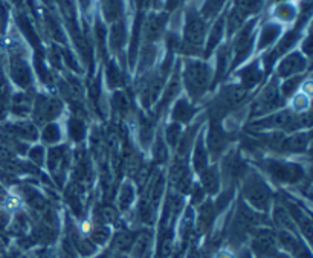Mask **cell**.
<instances>
[{
	"label": "cell",
	"mask_w": 313,
	"mask_h": 258,
	"mask_svg": "<svg viewBox=\"0 0 313 258\" xmlns=\"http://www.w3.org/2000/svg\"><path fill=\"white\" fill-rule=\"evenodd\" d=\"M244 197L247 202L261 211L267 209L269 200H270V191L266 186L264 180L257 174V173H249L247 177L244 179V186H243Z\"/></svg>",
	"instance_id": "cell-2"
},
{
	"label": "cell",
	"mask_w": 313,
	"mask_h": 258,
	"mask_svg": "<svg viewBox=\"0 0 313 258\" xmlns=\"http://www.w3.org/2000/svg\"><path fill=\"white\" fill-rule=\"evenodd\" d=\"M223 33H225V20L220 19L215 26L212 28L211 34H209V39H208V52H211L220 42V39L223 37Z\"/></svg>",
	"instance_id": "cell-20"
},
{
	"label": "cell",
	"mask_w": 313,
	"mask_h": 258,
	"mask_svg": "<svg viewBox=\"0 0 313 258\" xmlns=\"http://www.w3.org/2000/svg\"><path fill=\"white\" fill-rule=\"evenodd\" d=\"M292 98V110L293 113H305L308 110V106H310V96L302 93L301 90H298L295 95L290 96Z\"/></svg>",
	"instance_id": "cell-17"
},
{
	"label": "cell",
	"mask_w": 313,
	"mask_h": 258,
	"mask_svg": "<svg viewBox=\"0 0 313 258\" xmlns=\"http://www.w3.org/2000/svg\"><path fill=\"white\" fill-rule=\"evenodd\" d=\"M215 258H234V255L229 249H222V250L217 252Z\"/></svg>",
	"instance_id": "cell-28"
},
{
	"label": "cell",
	"mask_w": 313,
	"mask_h": 258,
	"mask_svg": "<svg viewBox=\"0 0 313 258\" xmlns=\"http://www.w3.org/2000/svg\"><path fill=\"white\" fill-rule=\"evenodd\" d=\"M107 80H109V83H110V86H119V83H121V72H119V69L116 68V66H113V64H110L109 66V69H107Z\"/></svg>",
	"instance_id": "cell-26"
},
{
	"label": "cell",
	"mask_w": 313,
	"mask_h": 258,
	"mask_svg": "<svg viewBox=\"0 0 313 258\" xmlns=\"http://www.w3.org/2000/svg\"><path fill=\"white\" fill-rule=\"evenodd\" d=\"M214 217H215V208L212 206V203H205L200 208V212H199V220H197L199 229L200 231H206L211 226Z\"/></svg>",
	"instance_id": "cell-15"
},
{
	"label": "cell",
	"mask_w": 313,
	"mask_h": 258,
	"mask_svg": "<svg viewBox=\"0 0 313 258\" xmlns=\"http://www.w3.org/2000/svg\"><path fill=\"white\" fill-rule=\"evenodd\" d=\"M305 68H307V60L304 58V55L301 52H292L281 60L276 71H278V77L292 78L302 74Z\"/></svg>",
	"instance_id": "cell-6"
},
{
	"label": "cell",
	"mask_w": 313,
	"mask_h": 258,
	"mask_svg": "<svg viewBox=\"0 0 313 258\" xmlns=\"http://www.w3.org/2000/svg\"><path fill=\"white\" fill-rule=\"evenodd\" d=\"M225 5V0H206V4H205V16L206 17H214L217 16V13L222 10V7Z\"/></svg>",
	"instance_id": "cell-24"
},
{
	"label": "cell",
	"mask_w": 313,
	"mask_h": 258,
	"mask_svg": "<svg viewBox=\"0 0 313 258\" xmlns=\"http://www.w3.org/2000/svg\"><path fill=\"white\" fill-rule=\"evenodd\" d=\"M283 104V96L279 93V89L276 84H269L264 87V90L260 93V96L255 101L254 106V115L261 116V115H267L270 112H273L275 109H278Z\"/></svg>",
	"instance_id": "cell-3"
},
{
	"label": "cell",
	"mask_w": 313,
	"mask_h": 258,
	"mask_svg": "<svg viewBox=\"0 0 313 258\" xmlns=\"http://www.w3.org/2000/svg\"><path fill=\"white\" fill-rule=\"evenodd\" d=\"M179 139H180V124L173 122V124L168 125V128H167V132H165V141H167L171 147H174V145H177Z\"/></svg>",
	"instance_id": "cell-23"
},
{
	"label": "cell",
	"mask_w": 313,
	"mask_h": 258,
	"mask_svg": "<svg viewBox=\"0 0 313 258\" xmlns=\"http://www.w3.org/2000/svg\"><path fill=\"white\" fill-rule=\"evenodd\" d=\"M183 81L190 92V96L199 100L205 93L211 81V69L200 61H190L183 72Z\"/></svg>",
	"instance_id": "cell-1"
},
{
	"label": "cell",
	"mask_w": 313,
	"mask_h": 258,
	"mask_svg": "<svg viewBox=\"0 0 313 258\" xmlns=\"http://www.w3.org/2000/svg\"><path fill=\"white\" fill-rule=\"evenodd\" d=\"M68 130H69V135L72 136L74 141H81L84 138V133H86V127H84V122L81 121V118H72L68 124Z\"/></svg>",
	"instance_id": "cell-21"
},
{
	"label": "cell",
	"mask_w": 313,
	"mask_h": 258,
	"mask_svg": "<svg viewBox=\"0 0 313 258\" xmlns=\"http://www.w3.org/2000/svg\"><path fill=\"white\" fill-rule=\"evenodd\" d=\"M29 157L33 162L42 165L45 162V148L42 145H37V147H33L31 151H29Z\"/></svg>",
	"instance_id": "cell-27"
},
{
	"label": "cell",
	"mask_w": 313,
	"mask_h": 258,
	"mask_svg": "<svg viewBox=\"0 0 313 258\" xmlns=\"http://www.w3.org/2000/svg\"><path fill=\"white\" fill-rule=\"evenodd\" d=\"M196 144H197V145H196V150H194L193 164H194V168L202 173L203 170L208 168V167H206V154H208V153H206V150H205V145H203V139H202V138H199Z\"/></svg>",
	"instance_id": "cell-16"
},
{
	"label": "cell",
	"mask_w": 313,
	"mask_h": 258,
	"mask_svg": "<svg viewBox=\"0 0 313 258\" xmlns=\"http://www.w3.org/2000/svg\"><path fill=\"white\" fill-rule=\"evenodd\" d=\"M113 258H126V256H122V255H115Z\"/></svg>",
	"instance_id": "cell-30"
},
{
	"label": "cell",
	"mask_w": 313,
	"mask_h": 258,
	"mask_svg": "<svg viewBox=\"0 0 313 258\" xmlns=\"http://www.w3.org/2000/svg\"><path fill=\"white\" fill-rule=\"evenodd\" d=\"M301 81H302V78H301L299 75H298V77L287 78V80L283 83L281 89H279L281 96H283V98H290L292 95H295V93L298 92L299 86H301Z\"/></svg>",
	"instance_id": "cell-19"
},
{
	"label": "cell",
	"mask_w": 313,
	"mask_h": 258,
	"mask_svg": "<svg viewBox=\"0 0 313 258\" xmlns=\"http://www.w3.org/2000/svg\"><path fill=\"white\" fill-rule=\"evenodd\" d=\"M266 171L272 176L276 182H298L301 180L302 171L299 167L281 162V160H267Z\"/></svg>",
	"instance_id": "cell-4"
},
{
	"label": "cell",
	"mask_w": 313,
	"mask_h": 258,
	"mask_svg": "<svg viewBox=\"0 0 313 258\" xmlns=\"http://www.w3.org/2000/svg\"><path fill=\"white\" fill-rule=\"evenodd\" d=\"M281 34V25H278L276 22H269L263 26L260 36H258V43H257V49L263 51L267 49L269 46L275 45V42L278 40Z\"/></svg>",
	"instance_id": "cell-9"
},
{
	"label": "cell",
	"mask_w": 313,
	"mask_h": 258,
	"mask_svg": "<svg viewBox=\"0 0 313 258\" xmlns=\"http://www.w3.org/2000/svg\"><path fill=\"white\" fill-rule=\"evenodd\" d=\"M171 116H173L174 122H177V124H180V122H188V121L193 119V116H194V109H193V106L188 103V100L180 98V100L176 103Z\"/></svg>",
	"instance_id": "cell-11"
},
{
	"label": "cell",
	"mask_w": 313,
	"mask_h": 258,
	"mask_svg": "<svg viewBox=\"0 0 313 258\" xmlns=\"http://www.w3.org/2000/svg\"><path fill=\"white\" fill-rule=\"evenodd\" d=\"M61 138H63L61 127L55 122H49L42 132V139H43L45 144H51V145L58 144L61 141Z\"/></svg>",
	"instance_id": "cell-14"
},
{
	"label": "cell",
	"mask_w": 313,
	"mask_h": 258,
	"mask_svg": "<svg viewBox=\"0 0 313 258\" xmlns=\"http://www.w3.org/2000/svg\"><path fill=\"white\" fill-rule=\"evenodd\" d=\"M151 244V235L150 232H142L141 235H138L133 243H132V253L136 258H142L144 255H147L148 249Z\"/></svg>",
	"instance_id": "cell-13"
},
{
	"label": "cell",
	"mask_w": 313,
	"mask_h": 258,
	"mask_svg": "<svg viewBox=\"0 0 313 258\" xmlns=\"http://www.w3.org/2000/svg\"><path fill=\"white\" fill-rule=\"evenodd\" d=\"M220 185V174L215 168H206L202 171V189L214 194Z\"/></svg>",
	"instance_id": "cell-12"
},
{
	"label": "cell",
	"mask_w": 313,
	"mask_h": 258,
	"mask_svg": "<svg viewBox=\"0 0 313 258\" xmlns=\"http://www.w3.org/2000/svg\"><path fill=\"white\" fill-rule=\"evenodd\" d=\"M273 258H289L286 253H276V255H273Z\"/></svg>",
	"instance_id": "cell-29"
},
{
	"label": "cell",
	"mask_w": 313,
	"mask_h": 258,
	"mask_svg": "<svg viewBox=\"0 0 313 258\" xmlns=\"http://www.w3.org/2000/svg\"><path fill=\"white\" fill-rule=\"evenodd\" d=\"M109 238V229L103 224L92 229V241L95 243H104Z\"/></svg>",
	"instance_id": "cell-25"
},
{
	"label": "cell",
	"mask_w": 313,
	"mask_h": 258,
	"mask_svg": "<svg viewBox=\"0 0 313 258\" xmlns=\"http://www.w3.org/2000/svg\"><path fill=\"white\" fill-rule=\"evenodd\" d=\"M298 11L296 7L290 2H281L275 7L273 10V19L276 20V23H290L296 19Z\"/></svg>",
	"instance_id": "cell-10"
},
{
	"label": "cell",
	"mask_w": 313,
	"mask_h": 258,
	"mask_svg": "<svg viewBox=\"0 0 313 258\" xmlns=\"http://www.w3.org/2000/svg\"><path fill=\"white\" fill-rule=\"evenodd\" d=\"M126 43V28L122 23H115L110 34V45L115 51H119Z\"/></svg>",
	"instance_id": "cell-18"
},
{
	"label": "cell",
	"mask_w": 313,
	"mask_h": 258,
	"mask_svg": "<svg viewBox=\"0 0 313 258\" xmlns=\"http://www.w3.org/2000/svg\"><path fill=\"white\" fill-rule=\"evenodd\" d=\"M60 110H61V104L57 100L42 96L36 104L34 115L37 121H52L58 116Z\"/></svg>",
	"instance_id": "cell-7"
},
{
	"label": "cell",
	"mask_w": 313,
	"mask_h": 258,
	"mask_svg": "<svg viewBox=\"0 0 313 258\" xmlns=\"http://www.w3.org/2000/svg\"><path fill=\"white\" fill-rule=\"evenodd\" d=\"M205 20L202 17L193 16L188 23H186V29H185V46L186 49L191 52H196L200 49V46L203 45V39H205Z\"/></svg>",
	"instance_id": "cell-5"
},
{
	"label": "cell",
	"mask_w": 313,
	"mask_h": 258,
	"mask_svg": "<svg viewBox=\"0 0 313 258\" xmlns=\"http://www.w3.org/2000/svg\"><path fill=\"white\" fill-rule=\"evenodd\" d=\"M133 197H135V191L132 188V185L126 183L122 188H121V192H119V208L121 209H127L132 202H133Z\"/></svg>",
	"instance_id": "cell-22"
},
{
	"label": "cell",
	"mask_w": 313,
	"mask_h": 258,
	"mask_svg": "<svg viewBox=\"0 0 313 258\" xmlns=\"http://www.w3.org/2000/svg\"><path fill=\"white\" fill-rule=\"evenodd\" d=\"M252 244H254L255 252L261 253V255H275L276 237L267 229H260L258 232H255Z\"/></svg>",
	"instance_id": "cell-8"
}]
</instances>
